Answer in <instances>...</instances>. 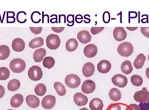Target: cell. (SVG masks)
I'll return each mask as SVG.
<instances>
[{"instance_id":"cell-26","label":"cell","mask_w":149,"mask_h":110,"mask_svg":"<svg viewBox=\"0 0 149 110\" xmlns=\"http://www.w3.org/2000/svg\"><path fill=\"white\" fill-rule=\"evenodd\" d=\"M20 86H21V83H20L18 80L13 79L8 82L7 88L8 89V91L14 92L17 91L20 88Z\"/></svg>"},{"instance_id":"cell-44","label":"cell","mask_w":149,"mask_h":110,"mask_svg":"<svg viewBox=\"0 0 149 110\" xmlns=\"http://www.w3.org/2000/svg\"><path fill=\"white\" fill-rule=\"evenodd\" d=\"M80 110H89V109L86 108H82V109H80Z\"/></svg>"},{"instance_id":"cell-35","label":"cell","mask_w":149,"mask_h":110,"mask_svg":"<svg viewBox=\"0 0 149 110\" xmlns=\"http://www.w3.org/2000/svg\"><path fill=\"white\" fill-rule=\"evenodd\" d=\"M141 32L145 37L149 38V27H141Z\"/></svg>"},{"instance_id":"cell-8","label":"cell","mask_w":149,"mask_h":110,"mask_svg":"<svg viewBox=\"0 0 149 110\" xmlns=\"http://www.w3.org/2000/svg\"><path fill=\"white\" fill-rule=\"evenodd\" d=\"M111 82L116 86L120 88H124L127 84V78L124 75L118 74L113 76Z\"/></svg>"},{"instance_id":"cell-19","label":"cell","mask_w":149,"mask_h":110,"mask_svg":"<svg viewBox=\"0 0 149 110\" xmlns=\"http://www.w3.org/2000/svg\"><path fill=\"white\" fill-rule=\"evenodd\" d=\"M103 102L99 98H94L91 100L89 108L91 110H102L103 109Z\"/></svg>"},{"instance_id":"cell-33","label":"cell","mask_w":149,"mask_h":110,"mask_svg":"<svg viewBox=\"0 0 149 110\" xmlns=\"http://www.w3.org/2000/svg\"><path fill=\"white\" fill-rule=\"evenodd\" d=\"M104 28V27H93L91 29V32L93 35H96L102 31Z\"/></svg>"},{"instance_id":"cell-32","label":"cell","mask_w":149,"mask_h":110,"mask_svg":"<svg viewBox=\"0 0 149 110\" xmlns=\"http://www.w3.org/2000/svg\"><path fill=\"white\" fill-rule=\"evenodd\" d=\"M131 82L132 83V84L134 86H140L143 84V78H142L140 76L134 75L131 76Z\"/></svg>"},{"instance_id":"cell-29","label":"cell","mask_w":149,"mask_h":110,"mask_svg":"<svg viewBox=\"0 0 149 110\" xmlns=\"http://www.w3.org/2000/svg\"><path fill=\"white\" fill-rule=\"evenodd\" d=\"M55 65V60L52 57H45L43 60V66L47 69L52 68Z\"/></svg>"},{"instance_id":"cell-46","label":"cell","mask_w":149,"mask_h":110,"mask_svg":"<svg viewBox=\"0 0 149 110\" xmlns=\"http://www.w3.org/2000/svg\"><path fill=\"white\" fill-rule=\"evenodd\" d=\"M7 110H13V109H7Z\"/></svg>"},{"instance_id":"cell-2","label":"cell","mask_w":149,"mask_h":110,"mask_svg":"<svg viewBox=\"0 0 149 110\" xmlns=\"http://www.w3.org/2000/svg\"><path fill=\"white\" fill-rule=\"evenodd\" d=\"M10 68L15 73H22L25 70L26 62L21 59H14L10 62Z\"/></svg>"},{"instance_id":"cell-38","label":"cell","mask_w":149,"mask_h":110,"mask_svg":"<svg viewBox=\"0 0 149 110\" xmlns=\"http://www.w3.org/2000/svg\"><path fill=\"white\" fill-rule=\"evenodd\" d=\"M140 110H149V102L147 103H140L139 104Z\"/></svg>"},{"instance_id":"cell-42","label":"cell","mask_w":149,"mask_h":110,"mask_svg":"<svg viewBox=\"0 0 149 110\" xmlns=\"http://www.w3.org/2000/svg\"><path fill=\"white\" fill-rule=\"evenodd\" d=\"M138 27H134V28H130V27H127V29L130 31H134V30L137 29Z\"/></svg>"},{"instance_id":"cell-1","label":"cell","mask_w":149,"mask_h":110,"mask_svg":"<svg viewBox=\"0 0 149 110\" xmlns=\"http://www.w3.org/2000/svg\"><path fill=\"white\" fill-rule=\"evenodd\" d=\"M133 46L130 42H124L118 45L117 48V52L118 54L123 57L130 56L133 52Z\"/></svg>"},{"instance_id":"cell-34","label":"cell","mask_w":149,"mask_h":110,"mask_svg":"<svg viewBox=\"0 0 149 110\" xmlns=\"http://www.w3.org/2000/svg\"><path fill=\"white\" fill-rule=\"evenodd\" d=\"M30 30L31 31L34 33L35 35H39L40 33L42 32V27H37V28H35V27H30Z\"/></svg>"},{"instance_id":"cell-3","label":"cell","mask_w":149,"mask_h":110,"mask_svg":"<svg viewBox=\"0 0 149 110\" xmlns=\"http://www.w3.org/2000/svg\"><path fill=\"white\" fill-rule=\"evenodd\" d=\"M46 44L47 47L50 50H56L58 48L61 44L59 36L54 34L49 35L46 38Z\"/></svg>"},{"instance_id":"cell-30","label":"cell","mask_w":149,"mask_h":110,"mask_svg":"<svg viewBox=\"0 0 149 110\" xmlns=\"http://www.w3.org/2000/svg\"><path fill=\"white\" fill-rule=\"evenodd\" d=\"M47 92L46 86L43 83H39L35 86V92L38 96H43Z\"/></svg>"},{"instance_id":"cell-27","label":"cell","mask_w":149,"mask_h":110,"mask_svg":"<svg viewBox=\"0 0 149 110\" xmlns=\"http://www.w3.org/2000/svg\"><path fill=\"white\" fill-rule=\"evenodd\" d=\"M10 54V51L8 46L1 45L0 46V56L1 60H5L7 59Z\"/></svg>"},{"instance_id":"cell-39","label":"cell","mask_w":149,"mask_h":110,"mask_svg":"<svg viewBox=\"0 0 149 110\" xmlns=\"http://www.w3.org/2000/svg\"><path fill=\"white\" fill-rule=\"evenodd\" d=\"M110 15L109 14V12H104V14H103V21L105 23H108L110 22Z\"/></svg>"},{"instance_id":"cell-12","label":"cell","mask_w":149,"mask_h":110,"mask_svg":"<svg viewBox=\"0 0 149 110\" xmlns=\"http://www.w3.org/2000/svg\"><path fill=\"white\" fill-rule=\"evenodd\" d=\"M97 70L102 74H105L110 71L111 68V63L107 60H102L97 64Z\"/></svg>"},{"instance_id":"cell-9","label":"cell","mask_w":149,"mask_h":110,"mask_svg":"<svg viewBox=\"0 0 149 110\" xmlns=\"http://www.w3.org/2000/svg\"><path fill=\"white\" fill-rule=\"evenodd\" d=\"M96 89V83L91 80H87L84 82L82 85V91L84 94H89L93 93Z\"/></svg>"},{"instance_id":"cell-31","label":"cell","mask_w":149,"mask_h":110,"mask_svg":"<svg viewBox=\"0 0 149 110\" xmlns=\"http://www.w3.org/2000/svg\"><path fill=\"white\" fill-rule=\"evenodd\" d=\"M10 73L7 68H0V80H6L10 77Z\"/></svg>"},{"instance_id":"cell-36","label":"cell","mask_w":149,"mask_h":110,"mask_svg":"<svg viewBox=\"0 0 149 110\" xmlns=\"http://www.w3.org/2000/svg\"><path fill=\"white\" fill-rule=\"evenodd\" d=\"M107 110H121V107L118 104H111L108 106Z\"/></svg>"},{"instance_id":"cell-25","label":"cell","mask_w":149,"mask_h":110,"mask_svg":"<svg viewBox=\"0 0 149 110\" xmlns=\"http://www.w3.org/2000/svg\"><path fill=\"white\" fill-rule=\"evenodd\" d=\"M133 68L132 66L131 62L129 61H126L122 63L121 64V71L124 73V74L129 75L133 71Z\"/></svg>"},{"instance_id":"cell-37","label":"cell","mask_w":149,"mask_h":110,"mask_svg":"<svg viewBox=\"0 0 149 110\" xmlns=\"http://www.w3.org/2000/svg\"><path fill=\"white\" fill-rule=\"evenodd\" d=\"M126 110H140V107L136 104H131L127 106Z\"/></svg>"},{"instance_id":"cell-21","label":"cell","mask_w":149,"mask_h":110,"mask_svg":"<svg viewBox=\"0 0 149 110\" xmlns=\"http://www.w3.org/2000/svg\"><path fill=\"white\" fill-rule=\"evenodd\" d=\"M146 60V57L143 54H140L134 61V66L136 69H141L144 65V63Z\"/></svg>"},{"instance_id":"cell-23","label":"cell","mask_w":149,"mask_h":110,"mask_svg":"<svg viewBox=\"0 0 149 110\" xmlns=\"http://www.w3.org/2000/svg\"><path fill=\"white\" fill-rule=\"evenodd\" d=\"M121 92L119 90L113 88L111 89L109 92L110 98L113 101H118L121 99Z\"/></svg>"},{"instance_id":"cell-17","label":"cell","mask_w":149,"mask_h":110,"mask_svg":"<svg viewBox=\"0 0 149 110\" xmlns=\"http://www.w3.org/2000/svg\"><path fill=\"white\" fill-rule=\"evenodd\" d=\"M26 101L27 104L30 108H36L40 105V99L35 95H29L26 97Z\"/></svg>"},{"instance_id":"cell-6","label":"cell","mask_w":149,"mask_h":110,"mask_svg":"<svg viewBox=\"0 0 149 110\" xmlns=\"http://www.w3.org/2000/svg\"><path fill=\"white\" fill-rule=\"evenodd\" d=\"M134 99L135 101L140 103L149 102V92L146 88H143L141 91L135 92Z\"/></svg>"},{"instance_id":"cell-14","label":"cell","mask_w":149,"mask_h":110,"mask_svg":"<svg viewBox=\"0 0 149 110\" xmlns=\"http://www.w3.org/2000/svg\"><path fill=\"white\" fill-rule=\"evenodd\" d=\"M25 43L21 38H15L13 40L12 47L13 51L17 52L23 51L25 48Z\"/></svg>"},{"instance_id":"cell-7","label":"cell","mask_w":149,"mask_h":110,"mask_svg":"<svg viewBox=\"0 0 149 110\" xmlns=\"http://www.w3.org/2000/svg\"><path fill=\"white\" fill-rule=\"evenodd\" d=\"M56 97L52 95H46L42 100V106L45 109H50L54 107L56 104Z\"/></svg>"},{"instance_id":"cell-28","label":"cell","mask_w":149,"mask_h":110,"mask_svg":"<svg viewBox=\"0 0 149 110\" xmlns=\"http://www.w3.org/2000/svg\"><path fill=\"white\" fill-rule=\"evenodd\" d=\"M54 87L59 95L63 96L66 94V90L61 83L55 82L54 84Z\"/></svg>"},{"instance_id":"cell-4","label":"cell","mask_w":149,"mask_h":110,"mask_svg":"<svg viewBox=\"0 0 149 110\" xmlns=\"http://www.w3.org/2000/svg\"><path fill=\"white\" fill-rule=\"evenodd\" d=\"M28 77L33 81H38L43 76V71L41 68L38 66H33L30 68L28 73Z\"/></svg>"},{"instance_id":"cell-40","label":"cell","mask_w":149,"mask_h":110,"mask_svg":"<svg viewBox=\"0 0 149 110\" xmlns=\"http://www.w3.org/2000/svg\"><path fill=\"white\" fill-rule=\"evenodd\" d=\"M51 28L52 31L56 33H61L63 31H64V27H59V28L52 27Z\"/></svg>"},{"instance_id":"cell-20","label":"cell","mask_w":149,"mask_h":110,"mask_svg":"<svg viewBox=\"0 0 149 110\" xmlns=\"http://www.w3.org/2000/svg\"><path fill=\"white\" fill-rule=\"evenodd\" d=\"M46 55V51L44 48H38L36 50L33 54V59L36 62H40L43 60Z\"/></svg>"},{"instance_id":"cell-5","label":"cell","mask_w":149,"mask_h":110,"mask_svg":"<svg viewBox=\"0 0 149 110\" xmlns=\"http://www.w3.org/2000/svg\"><path fill=\"white\" fill-rule=\"evenodd\" d=\"M64 82L68 87L71 89H75L80 85L81 80L78 75L70 74L66 76L64 80Z\"/></svg>"},{"instance_id":"cell-15","label":"cell","mask_w":149,"mask_h":110,"mask_svg":"<svg viewBox=\"0 0 149 110\" xmlns=\"http://www.w3.org/2000/svg\"><path fill=\"white\" fill-rule=\"evenodd\" d=\"M95 71V67L94 65L91 62H87L84 65L82 68V73L84 76L88 78L91 77L93 75Z\"/></svg>"},{"instance_id":"cell-47","label":"cell","mask_w":149,"mask_h":110,"mask_svg":"<svg viewBox=\"0 0 149 110\" xmlns=\"http://www.w3.org/2000/svg\"><path fill=\"white\" fill-rule=\"evenodd\" d=\"M0 60H1V56H0Z\"/></svg>"},{"instance_id":"cell-13","label":"cell","mask_w":149,"mask_h":110,"mask_svg":"<svg viewBox=\"0 0 149 110\" xmlns=\"http://www.w3.org/2000/svg\"><path fill=\"white\" fill-rule=\"evenodd\" d=\"M73 101L77 106H82L87 104L88 98L86 95L82 94V93L78 92L74 95Z\"/></svg>"},{"instance_id":"cell-24","label":"cell","mask_w":149,"mask_h":110,"mask_svg":"<svg viewBox=\"0 0 149 110\" xmlns=\"http://www.w3.org/2000/svg\"><path fill=\"white\" fill-rule=\"evenodd\" d=\"M44 44L43 39L41 37L34 38L29 43V46L31 48H36L42 46Z\"/></svg>"},{"instance_id":"cell-41","label":"cell","mask_w":149,"mask_h":110,"mask_svg":"<svg viewBox=\"0 0 149 110\" xmlns=\"http://www.w3.org/2000/svg\"><path fill=\"white\" fill-rule=\"evenodd\" d=\"M5 94V90L2 85H0V99L2 98Z\"/></svg>"},{"instance_id":"cell-22","label":"cell","mask_w":149,"mask_h":110,"mask_svg":"<svg viewBox=\"0 0 149 110\" xmlns=\"http://www.w3.org/2000/svg\"><path fill=\"white\" fill-rule=\"evenodd\" d=\"M79 43L76 39L72 38L67 41L66 43V48L67 51L68 52H73L77 48Z\"/></svg>"},{"instance_id":"cell-43","label":"cell","mask_w":149,"mask_h":110,"mask_svg":"<svg viewBox=\"0 0 149 110\" xmlns=\"http://www.w3.org/2000/svg\"><path fill=\"white\" fill-rule=\"evenodd\" d=\"M146 76H147V77L149 79V68H148L146 69Z\"/></svg>"},{"instance_id":"cell-45","label":"cell","mask_w":149,"mask_h":110,"mask_svg":"<svg viewBox=\"0 0 149 110\" xmlns=\"http://www.w3.org/2000/svg\"><path fill=\"white\" fill-rule=\"evenodd\" d=\"M148 61H149V55H148Z\"/></svg>"},{"instance_id":"cell-11","label":"cell","mask_w":149,"mask_h":110,"mask_svg":"<svg viewBox=\"0 0 149 110\" xmlns=\"http://www.w3.org/2000/svg\"><path fill=\"white\" fill-rule=\"evenodd\" d=\"M97 53V47L93 44L87 45L84 49V54L88 58H93L95 57Z\"/></svg>"},{"instance_id":"cell-18","label":"cell","mask_w":149,"mask_h":110,"mask_svg":"<svg viewBox=\"0 0 149 110\" xmlns=\"http://www.w3.org/2000/svg\"><path fill=\"white\" fill-rule=\"evenodd\" d=\"M24 102V98L21 94H17L13 95L10 100V105L13 108H19Z\"/></svg>"},{"instance_id":"cell-16","label":"cell","mask_w":149,"mask_h":110,"mask_svg":"<svg viewBox=\"0 0 149 110\" xmlns=\"http://www.w3.org/2000/svg\"><path fill=\"white\" fill-rule=\"evenodd\" d=\"M77 38L81 43L86 44V43L91 42L92 37H91V35L89 32L84 30V31H81L78 33Z\"/></svg>"},{"instance_id":"cell-10","label":"cell","mask_w":149,"mask_h":110,"mask_svg":"<svg viewBox=\"0 0 149 110\" xmlns=\"http://www.w3.org/2000/svg\"><path fill=\"white\" fill-rule=\"evenodd\" d=\"M113 38L118 42H122L126 38L127 33L123 27H117L113 32Z\"/></svg>"}]
</instances>
